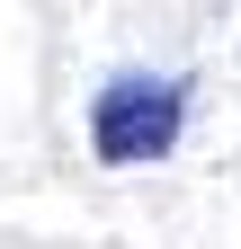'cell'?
<instances>
[{"label": "cell", "mask_w": 241, "mask_h": 249, "mask_svg": "<svg viewBox=\"0 0 241 249\" xmlns=\"http://www.w3.org/2000/svg\"><path fill=\"white\" fill-rule=\"evenodd\" d=\"M179 124H188V80H107L99 98H89V151H99L107 169H143V160H170Z\"/></svg>", "instance_id": "cell-1"}]
</instances>
